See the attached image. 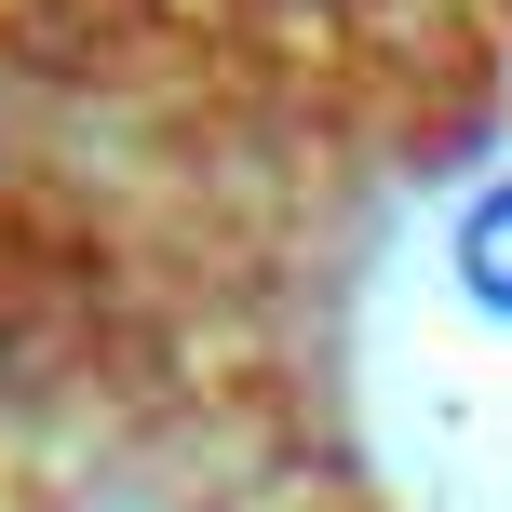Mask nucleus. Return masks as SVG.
<instances>
[{
  "label": "nucleus",
  "mask_w": 512,
  "mask_h": 512,
  "mask_svg": "<svg viewBox=\"0 0 512 512\" xmlns=\"http://www.w3.org/2000/svg\"><path fill=\"white\" fill-rule=\"evenodd\" d=\"M459 297L512 324V162L472 189V216H459Z\"/></svg>",
  "instance_id": "nucleus-1"
}]
</instances>
